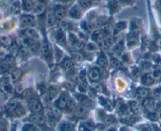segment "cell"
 <instances>
[{
    "mask_svg": "<svg viewBox=\"0 0 161 131\" xmlns=\"http://www.w3.org/2000/svg\"><path fill=\"white\" fill-rule=\"evenodd\" d=\"M158 114L157 113H156L155 112H149V115H148V118H150V119H152V121H156L158 118Z\"/></svg>",
    "mask_w": 161,
    "mask_h": 131,
    "instance_id": "37",
    "label": "cell"
},
{
    "mask_svg": "<svg viewBox=\"0 0 161 131\" xmlns=\"http://www.w3.org/2000/svg\"><path fill=\"white\" fill-rule=\"evenodd\" d=\"M70 15L72 17L74 18H78L80 16V10L79 7H74L71 9V10L70 11Z\"/></svg>",
    "mask_w": 161,
    "mask_h": 131,
    "instance_id": "19",
    "label": "cell"
},
{
    "mask_svg": "<svg viewBox=\"0 0 161 131\" xmlns=\"http://www.w3.org/2000/svg\"><path fill=\"white\" fill-rule=\"evenodd\" d=\"M23 34L25 35V37H29V38L33 39V40H34L36 37H37V32H36L33 28H26V29L23 32Z\"/></svg>",
    "mask_w": 161,
    "mask_h": 131,
    "instance_id": "14",
    "label": "cell"
},
{
    "mask_svg": "<svg viewBox=\"0 0 161 131\" xmlns=\"http://www.w3.org/2000/svg\"><path fill=\"white\" fill-rule=\"evenodd\" d=\"M66 107H67V109L70 110V111H74L75 108H76V105H75V103L73 100H69L67 102V104H66Z\"/></svg>",
    "mask_w": 161,
    "mask_h": 131,
    "instance_id": "30",
    "label": "cell"
},
{
    "mask_svg": "<svg viewBox=\"0 0 161 131\" xmlns=\"http://www.w3.org/2000/svg\"><path fill=\"white\" fill-rule=\"evenodd\" d=\"M23 131H36V127L32 125H25L23 128Z\"/></svg>",
    "mask_w": 161,
    "mask_h": 131,
    "instance_id": "39",
    "label": "cell"
},
{
    "mask_svg": "<svg viewBox=\"0 0 161 131\" xmlns=\"http://www.w3.org/2000/svg\"><path fill=\"white\" fill-rule=\"evenodd\" d=\"M80 7H83V8H88V7H89L90 2L86 1V0H80Z\"/></svg>",
    "mask_w": 161,
    "mask_h": 131,
    "instance_id": "40",
    "label": "cell"
},
{
    "mask_svg": "<svg viewBox=\"0 0 161 131\" xmlns=\"http://www.w3.org/2000/svg\"><path fill=\"white\" fill-rule=\"evenodd\" d=\"M73 126L70 123H64L61 126V131H71Z\"/></svg>",
    "mask_w": 161,
    "mask_h": 131,
    "instance_id": "27",
    "label": "cell"
},
{
    "mask_svg": "<svg viewBox=\"0 0 161 131\" xmlns=\"http://www.w3.org/2000/svg\"><path fill=\"white\" fill-rule=\"evenodd\" d=\"M122 51V45L121 44H118L117 46L114 47V52H120Z\"/></svg>",
    "mask_w": 161,
    "mask_h": 131,
    "instance_id": "46",
    "label": "cell"
},
{
    "mask_svg": "<svg viewBox=\"0 0 161 131\" xmlns=\"http://www.w3.org/2000/svg\"><path fill=\"white\" fill-rule=\"evenodd\" d=\"M28 106H29L31 111L34 113H39L43 109V106L40 102L37 100H31L28 103Z\"/></svg>",
    "mask_w": 161,
    "mask_h": 131,
    "instance_id": "2",
    "label": "cell"
},
{
    "mask_svg": "<svg viewBox=\"0 0 161 131\" xmlns=\"http://www.w3.org/2000/svg\"><path fill=\"white\" fill-rule=\"evenodd\" d=\"M11 67L10 65L7 62V61L3 59L2 62H0V71L1 72H7L10 70V68Z\"/></svg>",
    "mask_w": 161,
    "mask_h": 131,
    "instance_id": "20",
    "label": "cell"
},
{
    "mask_svg": "<svg viewBox=\"0 0 161 131\" xmlns=\"http://www.w3.org/2000/svg\"><path fill=\"white\" fill-rule=\"evenodd\" d=\"M5 60L7 61L8 63H9L10 66H12V65L14 63V58H13L12 55H8V56H6V58H4Z\"/></svg>",
    "mask_w": 161,
    "mask_h": 131,
    "instance_id": "38",
    "label": "cell"
},
{
    "mask_svg": "<svg viewBox=\"0 0 161 131\" xmlns=\"http://www.w3.org/2000/svg\"><path fill=\"white\" fill-rule=\"evenodd\" d=\"M72 81H73L74 83H76V84H78V85H79L80 82H81V80H80V76H78V75L73 76V77H72Z\"/></svg>",
    "mask_w": 161,
    "mask_h": 131,
    "instance_id": "42",
    "label": "cell"
},
{
    "mask_svg": "<svg viewBox=\"0 0 161 131\" xmlns=\"http://www.w3.org/2000/svg\"><path fill=\"white\" fill-rule=\"evenodd\" d=\"M46 23L48 26H53L55 23V16L51 12H48L46 14Z\"/></svg>",
    "mask_w": 161,
    "mask_h": 131,
    "instance_id": "11",
    "label": "cell"
},
{
    "mask_svg": "<svg viewBox=\"0 0 161 131\" xmlns=\"http://www.w3.org/2000/svg\"><path fill=\"white\" fill-rule=\"evenodd\" d=\"M54 16L59 19H63L66 15V10L63 7H57L54 10Z\"/></svg>",
    "mask_w": 161,
    "mask_h": 131,
    "instance_id": "5",
    "label": "cell"
},
{
    "mask_svg": "<svg viewBox=\"0 0 161 131\" xmlns=\"http://www.w3.org/2000/svg\"><path fill=\"white\" fill-rule=\"evenodd\" d=\"M157 131H161V130H159V129H158V130H157Z\"/></svg>",
    "mask_w": 161,
    "mask_h": 131,
    "instance_id": "51",
    "label": "cell"
},
{
    "mask_svg": "<svg viewBox=\"0 0 161 131\" xmlns=\"http://www.w3.org/2000/svg\"><path fill=\"white\" fill-rule=\"evenodd\" d=\"M89 77H90V79L93 82H97L99 79H100V72H99L98 70L96 69H92V70H90V72L89 73Z\"/></svg>",
    "mask_w": 161,
    "mask_h": 131,
    "instance_id": "12",
    "label": "cell"
},
{
    "mask_svg": "<svg viewBox=\"0 0 161 131\" xmlns=\"http://www.w3.org/2000/svg\"><path fill=\"white\" fill-rule=\"evenodd\" d=\"M153 82H154V77H153L152 73H147L142 77V82L145 85H148L152 84Z\"/></svg>",
    "mask_w": 161,
    "mask_h": 131,
    "instance_id": "15",
    "label": "cell"
},
{
    "mask_svg": "<svg viewBox=\"0 0 161 131\" xmlns=\"http://www.w3.org/2000/svg\"><path fill=\"white\" fill-rule=\"evenodd\" d=\"M98 70H99V72H100V76H102V77H105L106 76H107V70H106V69H105V67H100V68Z\"/></svg>",
    "mask_w": 161,
    "mask_h": 131,
    "instance_id": "41",
    "label": "cell"
},
{
    "mask_svg": "<svg viewBox=\"0 0 161 131\" xmlns=\"http://www.w3.org/2000/svg\"><path fill=\"white\" fill-rule=\"evenodd\" d=\"M33 10H34L36 12H37V13H42V12L44 10V5L41 4V3H38V4L37 5H34Z\"/></svg>",
    "mask_w": 161,
    "mask_h": 131,
    "instance_id": "29",
    "label": "cell"
},
{
    "mask_svg": "<svg viewBox=\"0 0 161 131\" xmlns=\"http://www.w3.org/2000/svg\"><path fill=\"white\" fill-rule=\"evenodd\" d=\"M77 99H78V100L79 101V103H80L81 105L85 106V107L90 105V103H91L89 98L87 96L80 95L78 97H77Z\"/></svg>",
    "mask_w": 161,
    "mask_h": 131,
    "instance_id": "10",
    "label": "cell"
},
{
    "mask_svg": "<svg viewBox=\"0 0 161 131\" xmlns=\"http://www.w3.org/2000/svg\"><path fill=\"white\" fill-rule=\"evenodd\" d=\"M45 114L46 115L48 116V118H50L51 120L56 121L60 117V111L59 110V108H50L46 109Z\"/></svg>",
    "mask_w": 161,
    "mask_h": 131,
    "instance_id": "1",
    "label": "cell"
},
{
    "mask_svg": "<svg viewBox=\"0 0 161 131\" xmlns=\"http://www.w3.org/2000/svg\"><path fill=\"white\" fill-rule=\"evenodd\" d=\"M18 54H19L20 56H22V57H25V56L28 55V49H27V47H22V48L18 51Z\"/></svg>",
    "mask_w": 161,
    "mask_h": 131,
    "instance_id": "33",
    "label": "cell"
},
{
    "mask_svg": "<svg viewBox=\"0 0 161 131\" xmlns=\"http://www.w3.org/2000/svg\"><path fill=\"white\" fill-rule=\"evenodd\" d=\"M111 67H113V68H115V69H120V68L122 67V64H121V62H120L119 60H117V59H116V58L111 59Z\"/></svg>",
    "mask_w": 161,
    "mask_h": 131,
    "instance_id": "28",
    "label": "cell"
},
{
    "mask_svg": "<svg viewBox=\"0 0 161 131\" xmlns=\"http://www.w3.org/2000/svg\"><path fill=\"white\" fill-rule=\"evenodd\" d=\"M92 88H94V90H96L98 93L103 92V87L100 84H98V83H93L92 84Z\"/></svg>",
    "mask_w": 161,
    "mask_h": 131,
    "instance_id": "35",
    "label": "cell"
},
{
    "mask_svg": "<svg viewBox=\"0 0 161 131\" xmlns=\"http://www.w3.org/2000/svg\"><path fill=\"white\" fill-rule=\"evenodd\" d=\"M0 44H1V43H0Z\"/></svg>",
    "mask_w": 161,
    "mask_h": 131,
    "instance_id": "52",
    "label": "cell"
},
{
    "mask_svg": "<svg viewBox=\"0 0 161 131\" xmlns=\"http://www.w3.org/2000/svg\"><path fill=\"white\" fill-rule=\"evenodd\" d=\"M0 43L3 44L4 46H10L12 44V42H11L10 39L8 38V37H0Z\"/></svg>",
    "mask_w": 161,
    "mask_h": 131,
    "instance_id": "25",
    "label": "cell"
},
{
    "mask_svg": "<svg viewBox=\"0 0 161 131\" xmlns=\"http://www.w3.org/2000/svg\"><path fill=\"white\" fill-rule=\"evenodd\" d=\"M21 23L25 27H31L35 24V20L31 16H24L21 19Z\"/></svg>",
    "mask_w": 161,
    "mask_h": 131,
    "instance_id": "4",
    "label": "cell"
},
{
    "mask_svg": "<svg viewBox=\"0 0 161 131\" xmlns=\"http://www.w3.org/2000/svg\"><path fill=\"white\" fill-rule=\"evenodd\" d=\"M10 51L12 54H18V47L16 43H12L10 46Z\"/></svg>",
    "mask_w": 161,
    "mask_h": 131,
    "instance_id": "31",
    "label": "cell"
},
{
    "mask_svg": "<svg viewBox=\"0 0 161 131\" xmlns=\"http://www.w3.org/2000/svg\"><path fill=\"white\" fill-rule=\"evenodd\" d=\"M29 121L36 125H43L45 123V118L43 116V115L36 113L34 115H32L29 117Z\"/></svg>",
    "mask_w": 161,
    "mask_h": 131,
    "instance_id": "3",
    "label": "cell"
},
{
    "mask_svg": "<svg viewBox=\"0 0 161 131\" xmlns=\"http://www.w3.org/2000/svg\"><path fill=\"white\" fill-rule=\"evenodd\" d=\"M56 39L57 40L59 41L60 43H64L63 41H64V37H63V33H62L60 31H59V32L56 33Z\"/></svg>",
    "mask_w": 161,
    "mask_h": 131,
    "instance_id": "36",
    "label": "cell"
},
{
    "mask_svg": "<svg viewBox=\"0 0 161 131\" xmlns=\"http://www.w3.org/2000/svg\"><path fill=\"white\" fill-rule=\"evenodd\" d=\"M94 128H95L94 123L90 122V121H88V122L81 123L80 125V128L79 129H80V131H92Z\"/></svg>",
    "mask_w": 161,
    "mask_h": 131,
    "instance_id": "7",
    "label": "cell"
},
{
    "mask_svg": "<svg viewBox=\"0 0 161 131\" xmlns=\"http://www.w3.org/2000/svg\"><path fill=\"white\" fill-rule=\"evenodd\" d=\"M63 67L66 70H69L74 67V62L71 59H66L63 62Z\"/></svg>",
    "mask_w": 161,
    "mask_h": 131,
    "instance_id": "26",
    "label": "cell"
},
{
    "mask_svg": "<svg viewBox=\"0 0 161 131\" xmlns=\"http://www.w3.org/2000/svg\"><path fill=\"white\" fill-rule=\"evenodd\" d=\"M130 109L133 112H137L138 110H139V105H138V103L136 101H133V102H131L130 103Z\"/></svg>",
    "mask_w": 161,
    "mask_h": 131,
    "instance_id": "34",
    "label": "cell"
},
{
    "mask_svg": "<svg viewBox=\"0 0 161 131\" xmlns=\"http://www.w3.org/2000/svg\"><path fill=\"white\" fill-rule=\"evenodd\" d=\"M57 96V91L55 90V89H50V91H49V93H48V98H49V100H53Z\"/></svg>",
    "mask_w": 161,
    "mask_h": 131,
    "instance_id": "32",
    "label": "cell"
},
{
    "mask_svg": "<svg viewBox=\"0 0 161 131\" xmlns=\"http://www.w3.org/2000/svg\"><path fill=\"white\" fill-rule=\"evenodd\" d=\"M156 44L159 47H161V39H158V40L156 41Z\"/></svg>",
    "mask_w": 161,
    "mask_h": 131,
    "instance_id": "48",
    "label": "cell"
},
{
    "mask_svg": "<svg viewBox=\"0 0 161 131\" xmlns=\"http://www.w3.org/2000/svg\"><path fill=\"white\" fill-rule=\"evenodd\" d=\"M22 44L25 46V47H28V48H30L31 47H33V46L35 44L34 40L29 38V37H25L22 38Z\"/></svg>",
    "mask_w": 161,
    "mask_h": 131,
    "instance_id": "13",
    "label": "cell"
},
{
    "mask_svg": "<svg viewBox=\"0 0 161 131\" xmlns=\"http://www.w3.org/2000/svg\"><path fill=\"white\" fill-rule=\"evenodd\" d=\"M11 114H13V115L15 117H21L25 114V109L22 106L18 105L15 109L13 110V112Z\"/></svg>",
    "mask_w": 161,
    "mask_h": 131,
    "instance_id": "18",
    "label": "cell"
},
{
    "mask_svg": "<svg viewBox=\"0 0 161 131\" xmlns=\"http://www.w3.org/2000/svg\"><path fill=\"white\" fill-rule=\"evenodd\" d=\"M41 53L44 57H48L50 54V47H49V44L47 42H44L42 43L41 46Z\"/></svg>",
    "mask_w": 161,
    "mask_h": 131,
    "instance_id": "17",
    "label": "cell"
},
{
    "mask_svg": "<svg viewBox=\"0 0 161 131\" xmlns=\"http://www.w3.org/2000/svg\"><path fill=\"white\" fill-rule=\"evenodd\" d=\"M18 106V102L17 100H11L9 103H7V107H6V110L7 112L9 113H12L13 112V110L15 109Z\"/></svg>",
    "mask_w": 161,
    "mask_h": 131,
    "instance_id": "16",
    "label": "cell"
},
{
    "mask_svg": "<svg viewBox=\"0 0 161 131\" xmlns=\"http://www.w3.org/2000/svg\"><path fill=\"white\" fill-rule=\"evenodd\" d=\"M144 106L146 108V110L148 111V113L154 112V100L151 98H147V99L145 100Z\"/></svg>",
    "mask_w": 161,
    "mask_h": 131,
    "instance_id": "6",
    "label": "cell"
},
{
    "mask_svg": "<svg viewBox=\"0 0 161 131\" xmlns=\"http://www.w3.org/2000/svg\"><path fill=\"white\" fill-rule=\"evenodd\" d=\"M15 91L16 93H18V94H22V93L24 92V88H23V87L21 85H18L16 86Z\"/></svg>",
    "mask_w": 161,
    "mask_h": 131,
    "instance_id": "44",
    "label": "cell"
},
{
    "mask_svg": "<svg viewBox=\"0 0 161 131\" xmlns=\"http://www.w3.org/2000/svg\"><path fill=\"white\" fill-rule=\"evenodd\" d=\"M97 63L100 67H106L107 66V61L104 56H100L97 59Z\"/></svg>",
    "mask_w": 161,
    "mask_h": 131,
    "instance_id": "24",
    "label": "cell"
},
{
    "mask_svg": "<svg viewBox=\"0 0 161 131\" xmlns=\"http://www.w3.org/2000/svg\"><path fill=\"white\" fill-rule=\"evenodd\" d=\"M22 74V72L19 70H16L13 71L12 73H11V80H12V82H16V81H18L19 79L20 76Z\"/></svg>",
    "mask_w": 161,
    "mask_h": 131,
    "instance_id": "23",
    "label": "cell"
},
{
    "mask_svg": "<svg viewBox=\"0 0 161 131\" xmlns=\"http://www.w3.org/2000/svg\"><path fill=\"white\" fill-rule=\"evenodd\" d=\"M86 108L85 106H79L78 108H75L74 109V112H75V115L78 118H80V117H84V116L86 115Z\"/></svg>",
    "mask_w": 161,
    "mask_h": 131,
    "instance_id": "9",
    "label": "cell"
},
{
    "mask_svg": "<svg viewBox=\"0 0 161 131\" xmlns=\"http://www.w3.org/2000/svg\"><path fill=\"white\" fill-rule=\"evenodd\" d=\"M22 96H23V97H24V98H25V99H27V98H29L31 96L30 89H25V90H24V92L22 93Z\"/></svg>",
    "mask_w": 161,
    "mask_h": 131,
    "instance_id": "43",
    "label": "cell"
},
{
    "mask_svg": "<svg viewBox=\"0 0 161 131\" xmlns=\"http://www.w3.org/2000/svg\"><path fill=\"white\" fill-rule=\"evenodd\" d=\"M137 93L141 98H146L148 95V90L146 88H139L137 90Z\"/></svg>",
    "mask_w": 161,
    "mask_h": 131,
    "instance_id": "22",
    "label": "cell"
},
{
    "mask_svg": "<svg viewBox=\"0 0 161 131\" xmlns=\"http://www.w3.org/2000/svg\"><path fill=\"white\" fill-rule=\"evenodd\" d=\"M68 98L65 95H63L61 97H59V100L57 101V108H59V109H63L66 107V104H67L68 102Z\"/></svg>",
    "mask_w": 161,
    "mask_h": 131,
    "instance_id": "8",
    "label": "cell"
},
{
    "mask_svg": "<svg viewBox=\"0 0 161 131\" xmlns=\"http://www.w3.org/2000/svg\"><path fill=\"white\" fill-rule=\"evenodd\" d=\"M158 115H159L160 117V118H161V108H160V112H159V114H158Z\"/></svg>",
    "mask_w": 161,
    "mask_h": 131,
    "instance_id": "49",
    "label": "cell"
},
{
    "mask_svg": "<svg viewBox=\"0 0 161 131\" xmlns=\"http://www.w3.org/2000/svg\"><path fill=\"white\" fill-rule=\"evenodd\" d=\"M2 84V81L1 79H0V85H1Z\"/></svg>",
    "mask_w": 161,
    "mask_h": 131,
    "instance_id": "50",
    "label": "cell"
},
{
    "mask_svg": "<svg viewBox=\"0 0 161 131\" xmlns=\"http://www.w3.org/2000/svg\"><path fill=\"white\" fill-rule=\"evenodd\" d=\"M142 131H152V128L148 125H145V126H142Z\"/></svg>",
    "mask_w": 161,
    "mask_h": 131,
    "instance_id": "45",
    "label": "cell"
},
{
    "mask_svg": "<svg viewBox=\"0 0 161 131\" xmlns=\"http://www.w3.org/2000/svg\"><path fill=\"white\" fill-rule=\"evenodd\" d=\"M34 4L32 0H24V3H23V8L26 11H30L33 10Z\"/></svg>",
    "mask_w": 161,
    "mask_h": 131,
    "instance_id": "21",
    "label": "cell"
},
{
    "mask_svg": "<svg viewBox=\"0 0 161 131\" xmlns=\"http://www.w3.org/2000/svg\"><path fill=\"white\" fill-rule=\"evenodd\" d=\"M4 58H5V55L3 54L2 52H0V62H2V61L3 60Z\"/></svg>",
    "mask_w": 161,
    "mask_h": 131,
    "instance_id": "47",
    "label": "cell"
}]
</instances>
